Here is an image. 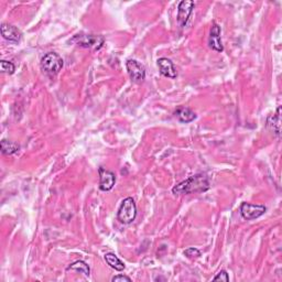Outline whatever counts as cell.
Returning <instances> with one entry per match:
<instances>
[{
  "mask_svg": "<svg viewBox=\"0 0 282 282\" xmlns=\"http://www.w3.org/2000/svg\"><path fill=\"white\" fill-rule=\"evenodd\" d=\"M72 42H75L78 47L85 49L99 50L105 42L103 36L96 35H77L72 39Z\"/></svg>",
  "mask_w": 282,
  "mask_h": 282,
  "instance_id": "4",
  "label": "cell"
},
{
  "mask_svg": "<svg viewBox=\"0 0 282 282\" xmlns=\"http://www.w3.org/2000/svg\"><path fill=\"white\" fill-rule=\"evenodd\" d=\"M195 7L194 2L192 0H182L178 6V24L181 28L187 26L190 17L193 13V9Z\"/></svg>",
  "mask_w": 282,
  "mask_h": 282,
  "instance_id": "7",
  "label": "cell"
},
{
  "mask_svg": "<svg viewBox=\"0 0 282 282\" xmlns=\"http://www.w3.org/2000/svg\"><path fill=\"white\" fill-rule=\"evenodd\" d=\"M126 67L127 72L129 74L130 80L136 83V84H141L146 78V69L145 66L138 62L137 60H128L126 62Z\"/></svg>",
  "mask_w": 282,
  "mask_h": 282,
  "instance_id": "5",
  "label": "cell"
},
{
  "mask_svg": "<svg viewBox=\"0 0 282 282\" xmlns=\"http://www.w3.org/2000/svg\"><path fill=\"white\" fill-rule=\"evenodd\" d=\"M137 216V205L136 202L132 197H127V199L121 202V204L118 208L117 219L121 224H131Z\"/></svg>",
  "mask_w": 282,
  "mask_h": 282,
  "instance_id": "3",
  "label": "cell"
},
{
  "mask_svg": "<svg viewBox=\"0 0 282 282\" xmlns=\"http://www.w3.org/2000/svg\"><path fill=\"white\" fill-rule=\"evenodd\" d=\"M63 65V59L55 52H49L41 59V69L50 77L58 75Z\"/></svg>",
  "mask_w": 282,
  "mask_h": 282,
  "instance_id": "2",
  "label": "cell"
},
{
  "mask_svg": "<svg viewBox=\"0 0 282 282\" xmlns=\"http://www.w3.org/2000/svg\"><path fill=\"white\" fill-rule=\"evenodd\" d=\"M214 281H229V277H228V273L227 271H225V270H221L215 277L213 278Z\"/></svg>",
  "mask_w": 282,
  "mask_h": 282,
  "instance_id": "19",
  "label": "cell"
},
{
  "mask_svg": "<svg viewBox=\"0 0 282 282\" xmlns=\"http://www.w3.org/2000/svg\"><path fill=\"white\" fill-rule=\"evenodd\" d=\"M184 255L190 259H195L201 256V251L197 248H188L184 250Z\"/></svg>",
  "mask_w": 282,
  "mask_h": 282,
  "instance_id": "18",
  "label": "cell"
},
{
  "mask_svg": "<svg viewBox=\"0 0 282 282\" xmlns=\"http://www.w3.org/2000/svg\"><path fill=\"white\" fill-rule=\"evenodd\" d=\"M174 115H176V117L180 121L184 123H189L196 119L195 112L188 108V107H180V108H178L177 111L174 112Z\"/></svg>",
  "mask_w": 282,
  "mask_h": 282,
  "instance_id": "13",
  "label": "cell"
},
{
  "mask_svg": "<svg viewBox=\"0 0 282 282\" xmlns=\"http://www.w3.org/2000/svg\"><path fill=\"white\" fill-rule=\"evenodd\" d=\"M267 127L271 129L275 136L281 134V107L279 106L274 115H270L267 118Z\"/></svg>",
  "mask_w": 282,
  "mask_h": 282,
  "instance_id": "12",
  "label": "cell"
},
{
  "mask_svg": "<svg viewBox=\"0 0 282 282\" xmlns=\"http://www.w3.org/2000/svg\"><path fill=\"white\" fill-rule=\"evenodd\" d=\"M112 282H118V281H127V282H130L131 279L127 277V275H123V274H119V275H115L114 278L111 279Z\"/></svg>",
  "mask_w": 282,
  "mask_h": 282,
  "instance_id": "20",
  "label": "cell"
},
{
  "mask_svg": "<svg viewBox=\"0 0 282 282\" xmlns=\"http://www.w3.org/2000/svg\"><path fill=\"white\" fill-rule=\"evenodd\" d=\"M267 208L264 205H258V204H250V203H242L240 206V214L242 218L247 219V221H252L258 217L262 216L266 213Z\"/></svg>",
  "mask_w": 282,
  "mask_h": 282,
  "instance_id": "6",
  "label": "cell"
},
{
  "mask_svg": "<svg viewBox=\"0 0 282 282\" xmlns=\"http://www.w3.org/2000/svg\"><path fill=\"white\" fill-rule=\"evenodd\" d=\"M20 149V146L16 143H13V141L9 140H2V152L6 156H11L15 155L16 152H18Z\"/></svg>",
  "mask_w": 282,
  "mask_h": 282,
  "instance_id": "16",
  "label": "cell"
},
{
  "mask_svg": "<svg viewBox=\"0 0 282 282\" xmlns=\"http://www.w3.org/2000/svg\"><path fill=\"white\" fill-rule=\"evenodd\" d=\"M0 30H2L3 38L7 41L13 43H19L21 41L22 32L17 27L9 24H3Z\"/></svg>",
  "mask_w": 282,
  "mask_h": 282,
  "instance_id": "10",
  "label": "cell"
},
{
  "mask_svg": "<svg viewBox=\"0 0 282 282\" xmlns=\"http://www.w3.org/2000/svg\"><path fill=\"white\" fill-rule=\"evenodd\" d=\"M210 180L206 174L199 173L184 180L172 189L174 195H188L191 193H201L210 189Z\"/></svg>",
  "mask_w": 282,
  "mask_h": 282,
  "instance_id": "1",
  "label": "cell"
},
{
  "mask_svg": "<svg viewBox=\"0 0 282 282\" xmlns=\"http://www.w3.org/2000/svg\"><path fill=\"white\" fill-rule=\"evenodd\" d=\"M0 69H2L3 73H7V74L11 75V74H14V73H15L16 66H15V64L13 63V62L3 60V61H0Z\"/></svg>",
  "mask_w": 282,
  "mask_h": 282,
  "instance_id": "17",
  "label": "cell"
},
{
  "mask_svg": "<svg viewBox=\"0 0 282 282\" xmlns=\"http://www.w3.org/2000/svg\"><path fill=\"white\" fill-rule=\"evenodd\" d=\"M99 173V189L104 192H108L115 187L116 176L114 172L106 170L105 168L100 167L98 169Z\"/></svg>",
  "mask_w": 282,
  "mask_h": 282,
  "instance_id": "8",
  "label": "cell"
},
{
  "mask_svg": "<svg viewBox=\"0 0 282 282\" xmlns=\"http://www.w3.org/2000/svg\"><path fill=\"white\" fill-rule=\"evenodd\" d=\"M66 270L67 271H69V270H75V271H77V272L84 273L86 277H89V274H91V269H89V266L83 260H77V261L71 263L70 266L66 268Z\"/></svg>",
  "mask_w": 282,
  "mask_h": 282,
  "instance_id": "15",
  "label": "cell"
},
{
  "mask_svg": "<svg viewBox=\"0 0 282 282\" xmlns=\"http://www.w3.org/2000/svg\"><path fill=\"white\" fill-rule=\"evenodd\" d=\"M157 62H158V66H159V72L161 75L169 77V78H177V76H178L177 67L174 66L173 62L170 59L160 58Z\"/></svg>",
  "mask_w": 282,
  "mask_h": 282,
  "instance_id": "11",
  "label": "cell"
},
{
  "mask_svg": "<svg viewBox=\"0 0 282 282\" xmlns=\"http://www.w3.org/2000/svg\"><path fill=\"white\" fill-rule=\"evenodd\" d=\"M104 259L107 262V264H108V266L111 267L112 269H115L116 271H122V270H125V268H126L125 263H123L120 259L115 255V253L107 252L104 256Z\"/></svg>",
  "mask_w": 282,
  "mask_h": 282,
  "instance_id": "14",
  "label": "cell"
},
{
  "mask_svg": "<svg viewBox=\"0 0 282 282\" xmlns=\"http://www.w3.org/2000/svg\"><path fill=\"white\" fill-rule=\"evenodd\" d=\"M221 32H222L221 27L214 22L210 32V37H208V44H210V48L214 51H216V52H223L224 51Z\"/></svg>",
  "mask_w": 282,
  "mask_h": 282,
  "instance_id": "9",
  "label": "cell"
}]
</instances>
